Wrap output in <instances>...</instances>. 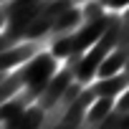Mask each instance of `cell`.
<instances>
[{"instance_id": "cell-1", "label": "cell", "mask_w": 129, "mask_h": 129, "mask_svg": "<svg viewBox=\"0 0 129 129\" xmlns=\"http://www.w3.org/2000/svg\"><path fill=\"white\" fill-rule=\"evenodd\" d=\"M106 25H109V13H104V15H99V18H91V20H84L74 33L58 38V41L51 46L48 53H51L56 61H58V58H69V56H74V53H86V51L101 38V33L106 30Z\"/></svg>"}, {"instance_id": "cell-2", "label": "cell", "mask_w": 129, "mask_h": 129, "mask_svg": "<svg viewBox=\"0 0 129 129\" xmlns=\"http://www.w3.org/2000/svg\"><path fill=\"white\" fill-rule=\"evenodd\" d=\"M18 71H20V79H23V89H28V86H48V81L58 71V61L51 53L41 51L30 61H25Z\"/></svg>"}, {"instance_id": "cell-3", "label": "cell", "mask_w": 129, "mask_h": 129, "mask_svg": "<svg viewBox=\"0 0 129 129\" xmlns=\"http://www.w3.org/2000/svg\"><path fill=\"white\" fill-rule=\"evenodd\" d=\"M84 23V15H81V5H74V8H69V10H63L61 15H58V20L53 23V28L38 41L41 43V48L43 46H53L58 38H63V36H69V33H74L79 25Z\"/></svg>"}, {"instance_id": "cell-4", "label": "cell", "mask_w": 129, "mask_h": 129, "mask_svg": "<svg viewBox=\"0 0 129 129\" xmlns=\"http://www.w3.org/2000/svg\"><path fill=\"white\" fill-rule=\"evenodd\" d=\"M71 84H74V71L63 66V69H61V71H56V76L48 81V86H46V89H43V94L38 96L36 106H41L43 111L53 109V106L58 104V99L63 96V91H66Z\"/></svg>"}, {"instance_id": "cell-5", "label": "cell", "mask_w": 129, "mask_h": 129, "mask_svg": "<svg viewBox=\"0 0 129 129\" xmlns=\"http://www.w3.org/2000/svg\"><path fill=\"white\" fill-rule=\"evenodd\" d=\"M94 101H96V99H94L91 89L84 86L81 94L71 101V106L63 111V116H61V121L56 124V129H79L81 121H84V116H86V111H89V106H91Z\"/></svg>"}, {"instance_id": "cell-6", "label": "cell", "mask_w": 129, "mask_h": 129, "mask_svg": "<svg viewBox=\"0 0 129 129\" xmlns=\"http://www.w3.org/2000/svg\"><path fill=\"white\" fill-rule=\"evenodd\" d=\"M36 53H41V43H20L15 48L0 51V74H8L13 66H23Z\"/></svg>"}, {"instance_id": "cell-7", "label": "cell", "mask_w": 129, "mask_h": 129, "mask_svg": "<svg viewBox=\"0 0 129 129\" xmlns=\"http://www.w3.org/2000/svg\"><path fill=\"white\" fill-rule=\"evenodd\" d=\"M89 89H91L94 99H114V101H116V96H121V94L129 89V74L121 71V74H116V76H111V79H101V81L91 84Z\"/></svg>"}, {"instance_id": "cell-8", "label": "cell", "mask_w": 129, "mask_h": 129, "mask_svg": "<svg viewBox=\"0 0 129 129\" xmlns=\"http://www.w3.org/2000/svg\"><path fill=\"white\" fill-rule=\"evenodd\" d=\"M114 104H116L114 99H96V101L89 106V111H86V116H84V121H81L79 129H99V124L111 114Z\"/></svg>"}, {"instance_id": "cell-9", "label": "cell", "mask_w": 129, "mask_h": 129, "mask_svg": "<svg viewBox=\"0 0 129 129\" xmlns=\"http://www.w3.org/2000/svg\"><path fill=\"white\" fill-rule=\"evenodd\" d=\"M43 109L41 106H28L25 111H23V116H20V126L18 129H41V121H43Z\"/></svg>"}, {"instance_id": "cell-10", "label": "cell", "mask_w": 129, "mask_h": 129, "mask_svg": "<svg viewBox=\"0 0 129 129\" xmlns=\"http://www.w3.org/2000/svg\"><path fill=\"white\" fill-rule=\"evenodd\" d=\"M114 51H121V53H129V8L126 13L121 15V30H119V43Z\"/></svg>"}, {"instance_id": "cell-11", "label": "cell", "mask_w": 129, "mask_h": 129, "mask_svg": "<svg viewBox=\"0 0 129 129\" xmlns=\"http://www.w3.org/2000/svg\"><path fill=\"white\" fill-rule=\"evenodd\" d=\"M81 15H84V20H91V18L104 15V8L99 5V0H91V3H84L81 5Z\"/></svg>"}, {"instance_id": "cell-12", "label": "cell", "mask_w": 129, "mask_h": 129, "mask_svg": "<svg viewBox=\"0 0 129 129\" xmlns=\"http://www.w3.org/2000/svg\"><path fill=\"white\" fill-rule=\"evenodd\" d=\"M119 116H121V111H116V109H111V114L99 124V129H116L119 126Z\"/></svg>"}, {"instance_id": "cell-13", "label": "cell", "mask_w": 129, "mask_h": 129, "mask_svg": "<svg viewBox=\"0 0 129 129\" xmlns=\"http://www.w3.org/2000/svg\"><path fill=\"white\" fill-rule=\"evenodd\" d=\"M99 5H101V8H104V10H106V8H109V10H111V13H116V10H121V8H124V5H126V8H129V0H99Z\"/></svg>"}, {"instance_id": "cell-14", "label": "cell", "mask_w": 129, "mask_h": 129, "mask_svg": "<svg viewBox=\"0 0 129 129\" xmlns=\"http://www.w3.org/2000/svg\"><path fill=\"white\" fill-rule=\"evenodd\" d=\"M114 109H116V111H121V114H126V111H129V89H126V91H124V94L116 99Z\"/></svg>"}, {"instance_id": "cell-15", "label": "cell", "mask_w": 129, "mask_h": 129, "mask_svg": "<svg viewBox=\"0 0 129 129\" xmlns=\"http://www.w3.org/2000/svg\"><path fill=\"white\" fill-rule=\"evenodd\" d=\"M116 129H129V111L119 116V126H116Z\"/></svg>"}, {"instance_id": "cell-16", "label": "cell", "mask_w": 129, "mask_h": 129, "mask_svg": "<svg viewBox=\"0 0 129 129\" xmlns=\"http://www.w3.org/2000/svg\"><path fill=\"white\" fill-rule=\"evenodd\" d=\"M5 20H8V8L0 3V25H5Z\"/></svg>"}, {"instance_id": "cell-17", "label": "cell", "mask_w": 129, "mask_h": 129, "mask_svg": "<svg viewBox=\"0 0 129 129\" xmlns=\"http://www.w3.org/2000/svg\"><path fill=\"white\" fill-rule=\"evenodd\" d=\"M124 71L129 74V56H126V63H124Z\"/></svg>"}, {"instance_id": "cell-18", "label": "cell", "mask_w": 129, "mask_h": 129, "mask_svg": "<svg viewBox=\"0 0 129 129\" xmlns=\"http://www.w3.org/2000/svg\"><path fill=\"white\" fill-rule=\"evenodd\" d=\"M0 3H5V0H0Z\"/></svg>"}]
</instances>
